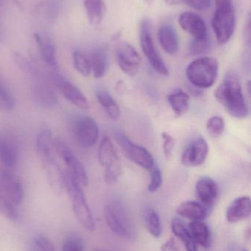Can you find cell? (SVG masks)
<instances>
[{"label":"cell","instance_id":"obj_1","mask_svg":"<svg viewBox=\"0 0 251 251\" xmlns=\"http://www.w3.org/2000/svg\"><path fill=\"white\" fill-rule=\"evenodd\" d=\"M215 97L233 117L243 119L249 116V107L238 76L235 74L231 72L226 74L223 80L217 88Z\"/></svg>","mask_w":251,"mask_h":251},{"label":"cell","instance_id":"obj_2","mask_svg":"<svg viewBox=\"0 0 251 251\" xmlns=\"http://www.w3.org/2000/svg\"><path fill=\"white\" fill-rule=\"evenodd\" d=\"M215 13L212 26L218 42L221 45L228 42L234 32L236 16L232 0H215Z\"/></svg>","mask_w":251,"mask_h":251},{"label":"cell","instance_id":"obj_3","mask_svg":"<svg viewBox=\"0 0 251 251\" xmlns=\"http://www.w3.org/2000/svg\"><path fill=\"white\" fill-rule=\"evenodd\" d=\"M219 65L213 57H203L193 60L186 70L187 79L197 88H209L215 84Z\"/></svg>","mask_w":251,"mask_h":251},{"label":"cell","instance_id":"obj_4","mask_svg":"<svg viewBox=\"0 0 251 251\" xmlns=\"http://www.w3.org/2000/svg\"><path fill=\"white\" fill-rule=\"evenodd\" d=\"M64 187L72 201V209L80 224L88 231H93L95 228V223L92 212L87 203L83 187L78 184L72 177L66 174L64 175Z\"/></svg>","mask_w":251,"mask_h":251},{"label":"cell","instance_id":"obj_5","mask_svg":"<svg viewBox=\"0 0 251 251\" xmlns=\"http://www.w3.org/2000/svg\"><path fill=\"white\" fill-rule=\"evenodd\" d=\"M104 215L108 226L115 234L122 238H134L136 234L134 221L120 203L108 204L105 207Z\"/></svg>","mask_w":251,"mask_h":251},{"label":"cell","instance_id":"obj_6","mask_svg":"<svg viewBox=\"0 0 251 251\" xmlns=\"http://www.w3.org/2000/svg\"><path fill=\"white\" fill-rule=\"evenodd\" d=\"M98 159L101 166L105 168L106 182L109 185L116 184L122 175V164L113 143L109 137H105L100 142Z\"/></svg>","mask_w":251,"mask_h":251},{"label":"cell","instance_id":"obj_7","mask_svg":"<svg viewBox=\"0 0 251 251\" xmlns=\"http://www.w3.org/2000/svg\"><path fill=\"white\" fill-rule=\"evenodd\" d=\"M140 44L143 53L153 69L159 75H169V70L153 42L151 25L150 20L147 19H143L140 25Z\"/></svg>","mask_w":251,"mask_h":251},{"label":"cell","instance_id":"obj_8","mask_svg":"<svg viewBox=\"0 0 251 251\" xmlns=\"http://www.w3.org/2000/svg\"><path fill=\"white\" fill-rule=\"evenodd\" d=\"M36 149L50 187L56 194H61L64 188V174L62 173L60 166L53 157L52 151L53 145L38 146Z\"/></svg>","mask_w":251,"mask_h":251},{"label":"cell","instance_id":"obj_9","mask_svg":"<svg viewBox=\"0 0 251 251\" xmlns=\"http://www.w3.org/2000/svg\"><path fill=\"white\" fill-rule=\"evenodd\" d=\"M53 149L67 167V174L82 187L88 184V175L83 164L75 156L70 148L60 140H53Z\"/></svg>","mask_w":251,"mask_h":251},{"label":"cell","instance_id":"obj_10","mask_svg":"<svg viewBox=\"0 0 251 251\" xmlns=\"http://www.w3.org/2000/svg\"><path fill=\"white\" fill-rule=\"evenodd\" d=\"M116 140L130 160L144 169L151 170L154 167V159L145 148L133 143L122 133L116 134Z\"/></svg>","mask_w":251,"mask_h":251},{"label":"cell","instance_id":"obj_11","mask_svg":"<svg viewBox=\"0 0 251 251\" xmlns=\"http://www.w3.org/2000/svg\"><path fill=\"white\" fill-rule=\"evenodd\" d=\"M116 54L118 65L124 73L131 76L138 73L141 58L131 44L126 41L118 43L116 46Z\"/></svg>","mask_w":251,"mask_h":251},{"label":"cell","instance_id":"obj_12","mask_svg":"<svg viewBox=\"0 0 251 251\" xmlns=\"http://www.w3.org/2000/svg\"><path fill=\"white\" fill-rule=\"evenodd\" d=\"M52 79L67 101L82 110L89 108L88 100L76 85L59 74H54Z\"/></svg>","mask_w":251,"mask_h":251},{"label":"cell","instance_id":"obj_13","mask_svg":"<svg viewBox=\"0 0 251 251\" xmlns=\"http://www.w3.org/2000/svg\"><path fill=\"white\" fill-rule=\"evenodd\" d=\"M75 136L80 146L85 149L93 147L99 137V127L92 118L82 117L75 125Z\"/></svg>","mask_w":251,"mask_h":251},{"label":"cell","instance_id":"obj_14","mask_svg":"<svg viewBox=\"0 0 251 251\" xmlns=\"http://www.w3.org/2000/svg\"><path fill=\"white\" fill-rule=\"evenodd\" d=\"M209 153V145L206 139L196 137L184 151L181 162L186 167H197L204 163Z\"/></svg>","mask_w":251,"mask_h":251},{"label":"cell","instance_id":"obj_15","mask_svg":"<svg viewBox=\"0 0 251 251\" xmlns=\"http://www.w3.org/2000/svg\"><path fill=\"white\" fill-rule=\"evenodd\" d=\"M0 194L17 206L23 199L24 190L22 184L8 170H2L0 172Z\"/></svg>","mask_w":251,"mask_h":251},{"label":"cell","instance_id":"obj_16","mask_svg":"<svg viewBox=\"0 0 251 251\" xmlns=\"http://www.w3.org/2000/svg\"><path fill=\"white\" fill-rule=\"evenodd\" d=\"M178 22L181 28L194 39H200L208 35L206 23L197 13L184 12L180 16Z\"/></svg>","mask_w":251,"mask_h":251},{"label":"cell","instance_id":"obj_17","mask_svg":"<svg viewBox=\"0 0 251 251\" xmlns=\"http://www.w3.org/2000/svg\"><path fill=\"white\" fill-rule=\"evenodd\" d=\"M195 193L199 202L209 210L218 197V185L210 177H203L196 183Z\"/></svg>","mask_w":251,"mask_h":251},{"label":"cell","instance_id":"obj_18","mask_svg":"<svg viewBox=\"0 0 251 251\" xmlns=\"http://www.w3.org/2000/svg\"><path fill=\"white\" fill-rule=\"evenodd\" d=\"M251 199L249 196L237 198L228 206L226 220L231 224L244 221L251 216Z\"/></svg>","mask_w":251,"mask_h":251},{"label":"cell","instance_id":"obj_19","mask_svg":"<svg viewBox=\"0 0 251 251\" xmlns=\"http://www.w3.org/2000/svg\"><path fill=\"white\" fill-rule=\"evenodd\" d=\"M159 44L167 54L174 55L179 49V38L175 28L170 25H166L160 27L158 31Z\"/></svg>","mask_w":251,"mask_h":251},{"label":"cell","instance_id":"obj_20","mask_svg":"<svg viewBox=\"0 0 251 251\" xmlns=\"http://www.w3.org/2000/svg\"><path fill=\"white\" fill-rule=\"evenodd\" d=\"M33 97L38 105L44 108H53L58 102L57 94L45 82H37L33 88Z\"/></svg>","mask_w":251,"mask_h":251},{"label":"cell","instance_id":"obj_21","mask_svg":"<svg viewBox=\"0 0 251 251\" xmlns=\"http://www.w3.org/2000/svg\"><path fill=\"white\" fill-rule=\"evenodd\" d=\"M34 39L44 61L51 67H57L56 47L53 41L49 37L38 32L34 34Z\"/></svg>","mask_w":251,"mask_h":251},{"label":"cell","instance_id":"obj_22","mask_svg":"<svg viewBox=\"0 0 251 251\" xmlns=\"http://www.w3.org/2000/svg\"><path fill=\"white\" fill-rule=\"evenodd\" d=\"M177 214L192 221H203L209 214V210L200 202L187 201L178 206Z\"/></svg>","mask_w":251,"mask_h":251},{"label":"cell","instance_id":"obj_23","mask_svg":"<svg viewBox=\"0 0 251 251\" xmlns=\"http://www.w3.org/2000/svg\"><path fill=\"white\" fill-rule=\"evenodd\" d=\"M18 151L13 140L0 137V162L7 169H11L17 163Z\"/></svg>","mask_w":251,"mask_h":251},{"label":"cell","instance_id":"obj_24","mask_svg":"<svg viewBox=\"0 0 251 251\" xmlns=\"http://www.w3.org/2000/svg\"><path fill=\"white\" fill-rule=\"evenodd\" d=\"M188 229L196 244L204 249L210 247L212 242L210 230L205 223L202 221H192L189 224Z\"/></svg>","mask_w":251,"mask_h":251},{"label":"cell","instance_id":"obj_25","mask_svg":"<svg viewBox=\"0 0 251 251\" xmlns=\"http://www.w3.org/2000/svg\"><path fill=\"white\" fill-rule=\"evenodd\" d=\"M167 100L171 108L178 117L184 116L190 108V97L183 90H175L169 94Z\"/></svg>","mask_w":251,"mask_h":251},{"label":"cell","instance_id":"obj_26","mask_svg":"<svg viewBox=\"0 0 251 251\" xmlns=\"http://www.w3.org/2000/svg\"><path fill=\"white\" fill-rule=\"evenodd\" d=\"M84 7L88 22L93 26L101 24L106 14V7L103 0H84Z\"/></svg>","mask_w":251,"mask_h":251},{"label":"cell","instance_id":"obj_27","mask_svg":"<svg viewBox=\"0 0 251 251\" xmlns=\"http://www.w3.org/2000/svg\"><path fill=\"white\" fill-rule=\"evenodd\" d=\"M88 58L94 77L100 79L104 76L109 67V59L106 51L102 49L95 50L91 52Z\"/></svg>","mask_w":251,"mask_h":251},{"label":"cell","instance_id":"obj_28","mask_svg":"<svg viewBox=\"0 0 251 251\" xmlns=\"http://www.w3.org/2000/svg\"><path fill=\"white\" fill-rule=\"evenodd\" d=\"M172 233L184 243L187 251H197V245L193 240L187 226L181 219L174 218L171 224Z\"/></svg>","mask_w":251,"mask_h":251},{"label":"cell","instance_id":"obj_29","mask_svg":"<svg viewBox=\"0 0 251 251\" xmlns=\"http://www.w3.org/2000/svg\"><path fill=\"white\" fill-rule=\"evenodd\" d=\"M97 99L100 105L104 109L108 116L113 119L117 120L120 116V110L114 99L106 91H99L97 93Z\"/></svg>","mask_w":251,"mask_h":251},{"label":"cell","instance_id":"obj_30","mask_svg":"<svg viewBox=\"0 0 251 251\" xmlns=\"http://www.w3.org/2000/svg\"><path fill=\"white\" fill-rule=\"evenodd\" d=\"M144 224L150 235L156 238H159L162 236L163 231L162 221L159 214L155 209L150 208L146 210L144 214Z\"/></svg>","mask_w":251,"mask_h":251},{"label":"cell","instance_id":"obj_31","mask_svg":"<svg viewBox=\"0 0 251 251\" xmlns=\"http://www.w3.org/2000/svg\"><path fill=\"white\" fill-rule=\"evenodd\" d=\"M16 107V100L8 88L0 80V110L9 112Z\"/></svg>","mask_w":251,"mask_h":251},{"label":"cell","instance_id":"obj_32","mask_svg":"<svg viewBox=\"0 0 251 251\" xmlns=\"http://www.w3.org/2000/svg\"><path fill=\"white\" fill-rule=\"evenodd\" d=\"M73 63L75 69L84 76H88L91 74L89 58L84 53L75 51L73 53Z\"/></svg>","mask_w":251,"mask_h":251},{"label":"cell","instance_id":"obj_33","mask_svg":"<svg viewBox=\"0 0 251 251\" xmlns=\"http://www.w3.org/2000/svg\"><path fill=\"white\" fill-rule=\"evenodd\" d=\"M212 42L209 35L200 39H194L190 45V54L192 56L203 55L211 50Z\"/></svg>","mask_w":251,"mask_h":251},{"label":"cell","instance_id":"obj_34","mask_svg":"<svg viewBox=\"0 0 251 251\" xmlns=\"http://www.w3.org/2000/svg\"><path fill=\"white\" fill-rule=\"evenodd\" d=\"M0 213L11 221L19 219L17 206L1 194H0Z\"/></svg>","mask_w":251,"mask_h":251},{"label":"cell","instance_id":"obj_35","mask_svg":"<svg viewBox=\"0 0 251 251\" xmlns=\"http://www.w3.org/2000/svg\"><path fill=\"white\" fill-rule=\"evenodd\" d=\"M225 125L223 118L220 116H213L208 120L206 124V129L209 135L218 138L223 134Z\"/></svg>","mask_w":251,"mask_h":251},{"label":"cell","instance_id":"obj_36","mask_svg":"<svg viewBox=\"0 0 251 251\" xmlns=\"http://www.w3.org/2000/svg\"><path fill=\"white\" fill-rule=\"evenodd\" d=\"M13 60L16 66L28 75L36 76L38 75V70L35 66L26 57L22 56L19 53L14 52L13 54Z\"/></svg>","mask_w":251,"mask_h":251},{"label":"cell","instance_id":"obj_37","mask_svg":"<svg viewBox=\"0 0 251 251\" xmlns=\"http://www.w3.org/2000/svg\"><path fill=\"white\" fill-rule=\"evenodd\" d=\"M151 175H150V181L149 183L148 191L150 193H155L157 191L163 182V178H162V174L161 170L157 167H153L152 168Z\"/></svg>","mask_w":251,"mask_h":251},{"label":"cell","instance_id":"obj_38","mask_svg":"<svg viewBox=\"0 0 251 251\" xmlns=\"http://www.w3.org/2000/svg\"><path fill=\"white\" fill-rule=\"evenodd\" d=\"M163 139V150L165 157L167 159H170L173 152L174 146H175V139L170 134L167 132H163L162 134Z\"/></svg>","mask_w":251,"mask_h":251},{"label":"cell","instance_id":"obj_39","mask_svg":"<svg viewBox=\"0 0 251 251\" xmlns=\"http://www.w3.org/2000/svg\"><path fill=\"white\" fill-rule=\"evenodd\" d=\"M63 251H84V246L79 239L70 237L63 243Z\"/></svg>","mask_w":251,"mask_h":251},{"label":"cell","instance_id":"obj_40","mask_svg":"<svg viewBox=\"0 0 251 251\" xmlns=\"http://www.w3.org/2000/svg\"><path fill=\"white\" fill-rule=\"evenodd\" d=\"M37 249L41 251H56L53 243L43 236H38L35 240Z\"/></svg>","mask_w":251,"mask_h":251},{"label":"cell","instance_id":"obj_41","mask_svg":"<svg viewBox=\"0 0 251 251\" xmlns=\"http://www.w3.org/2000/svg\"><path fill=\"white\" fill-rule=\"evenodd\" d=\"M211 6V0H193L192 7L197 10H204Z\"/></svg>","mask_w":251,"mask_h":251},{"label":"cell","instance_id":"obj_42","mask_svg":"<svg viewBox=\"0 0 251 251\" xmlns=\"http://www.w3.org/2000/svg\"><path fill=\"white\" fill-rule=\"evenodd\" d=\"M161 251H178L173 238L167 240L161 248Z\"/></svg>","mask_w":251,"mask_h":251},{"label":"cell","instance_id":"obj_43","mask_svg":"<svg viewBox=\"0 0 251 251\" xmlns=\"http://www.w3.org/2000/svg\"><path fill=\"white\" fill-rule=\"evenodd\" d=\"M165 1L168 5L170 6L185 4V5L192 7V4H193V0H165Z\"/></svg>","mask_w":251,"mask_h":251},{"label":"cell","instance_id":"obj_44","mask_svg":"<svg viewBox=\"0 0 251 251\" xmlns=\"http://www.w3.org/2000/svg\"><path fill=\"white\" fill-rule=\"evenodd\" d=\"M39 251V250H38V249H37V250H36V251H35H35Z\"/></svg>","mask_w":251,"mask_h":251}]
</instances>
